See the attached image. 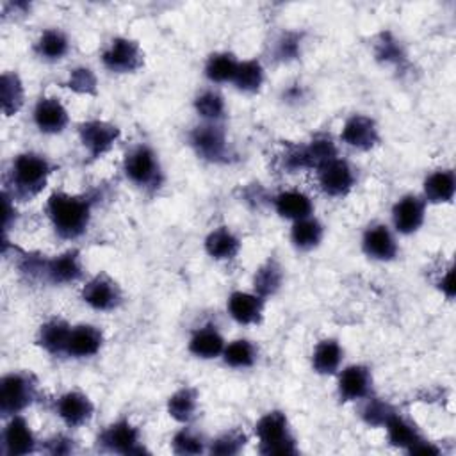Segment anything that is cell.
Returning <instances> with one entry per match:
<instances>
[{
  "mask_svg": "<svg viewBox=\"0 0 456 456\" xmlns=\"http://www.w3.org/2000/svg\"><path fill=\"white\" fill-rule=\"evenodd\" d=\"M264 307H266V300L255 292L236 291L228 296V301H227L230 317L243 326L262 323Z\"/></svg>",
  "mask_w": 456,
  "mask_h": 456,
  "instance_id": "ffe728a7",
  "label": "cell"
},
{
  "mask_svg": "<svg viewBox=\"0 0 456 456\" xmlns=\"http://www.w3.org/2000/svg\"><path fill=\"white\" fill-rule=\"evenodd\" d=\"M387 429V438H388V444L392 447H397V449H403V451H410L419 440L424 438V435L420 433L419 426L415 422H412L408 417L401 415L399 412H396L388 420L387 424L383 426Z\"/></svg>",
  "mask_w": 456,
  "mask_h": 456,
  "instance_id": "d4e9b609",
  "label": "cell"
},
{
  "mask_svg": "<svg viewBox=\"0 0 456 456\" xmlns=\"http://www.w3.org/2000/svg\"><path fill=\"white\" fill-rule=\"evenodd\" d=\"M337 374V392L340 401H362L372 394V374L367 365L353 364Z\"/></svg>",
  "mask_w": 456,
  "mask_h": 456,
  "instance_id": "9a60e30c",
  "label": "cell"
},
{
  "mask_svg": "<svg viewBox=\"0 0 456 456\" xmlns=\"http://www.w3.org/2000/svg\"><path fill=\"white\" fill-rule=\"evenodd\" d=\"M207 444L205 438L196 433L193 428H182L173 435L172 440V449L175 454L180 456H195V454H202L207 451Z\"/></svg>",
  "mask_w": 456,
  "mask_h": 456,
  "instance_id": "ab89813d",
  "label": "cell"
},
{
  "mask_svg": "<svg viewBox=\"0 0 456 456\" xmlns=\"http://www.w3.org/2000/svg\"><path fill=\"white\" fill-rule=\"evenodd\" d=\"M70 333H72L70 323L67 319L56 316L40 326L38 335H36V344L42 349H45L47 353H51L54 356H61V355H67Z\"/></svg>",
  "mask_w": 456,
  "mask_h": 456,
  "instance_id": "7402d4cb",
  "label": "cell"
},
{
  "mask_svg": "<svg viewBox=\"0 0 456 456\" xmlns=\"http://www.w3.org/2000/svg\"><path fill=\"white\" fill-rule=\"evenodd\" d=\"M97 202V191L83 195H68L65 191H56L47 200L45 211L54 232L61 239L76 241L86 234Z\"/></svg>",
  "mask_w": 456,
  "mask_h": 456,
  "instance_id": "6da1fadb",
  "label": "cell"
},
{
  "mask_svg": "<svg viewBox=\"0 0 456 456\" xmlns=\"http://www.w3.org/2000/svg\"><path fill=\"white\" fill-rule=\"evenodd\" d=\"M456 193V175L452 170H436L424 180L426 204H451Z\"/></svg>",
  "mask_w": 456,
  "mask_h": 456,
  "instance_id": "484cf974",
  "label": "cell"
},
{
  "mask_svg": "<svg viewBox=\"0 0 456 456\" xmlns=\"http://www.w3.org/2000/svg\"><path fill=\"white\" fill-rule=\"evenodd\" d=\"M225 346H227L225 337L212 324L195 330L189 339L191 355H195L196 358H202V360H212V358L221 356Z\"/></svg>",
  "mask_w": 456,
  "mask_h": 456,
  "instance_id": "cb8c5ba5",
  "label": "cell"
},
{
  "mask_svg": "<svg viewBox=\"0 0 456 456\" xmlns=\"http://www.w3.org/2000/svg\"><path fill=\"white\" fill-rule=\"evenodd\" d=\"M410 454H429V456H436L440 454V447L435 442H429L428 438L419 440L410 451Z\"/></svg>",
  "mask_w": 456,
  "mask_h": 456,
  "instance_id": "c3c4849f",
  "label": "cell"
},
{
  "mask_svg": "<svg viewBox=\"0 0 456 456\" xmlns=\"http://www.w3.org/2000/svg\"><path fill=\"white\" fill-rule=\"evenodd\" d=\"M255 436L259 440V451L266 456H287L298 454L296 436L291 431L289 419L282 410H271L264 413L255 428Z\"/></svg>",
  "mask_w": 456,
  "mask_h": 456,
  "instance_id": "3957f363",
  "label": "cell"
},
{
  "mask_svg": "<svg viewBox=\"0 0 456 456\" xmlns=\"http://www.w3.org/2000/svg\"><path fill=\"white\" fill-rule=\"evenodd\" d=\"M198 390L193 387H182L168 399V413L180 424H189L198 412Z\"/></svg>",
  "mask_w": 456,
  "mask_h": 456,
  "instance_id": "d6a6232c",
  "label": "cell"
},
{
  "mask_svg": "<svg viewBox=\"0 0 456 456\" xmlns=\"http://www.w3.org/2000/svg\"><path fill=\"white\" fill-rule=\"evenodd\" d=\"M221 356H223V362L228 367L250 369V367H253L257 364L259 349H257V346L252 340L237 339V340H232L230 344L225 346Z\"/></svg>",
  "mask_w": 456,
  "mask_h": 456,
  "instance_id": "e575fe53",
  "label": "cell"
},
{
  "mask_svg": "<svg viewBox=\"0 0 456 456\" xmlns=\"http://www.w3.org/2000/svg\"><path fill=\"white\" fill-rule=\"evenodd\" d=\"M280 166L285 173H300L310 170L305 145H287L280 156Z\"/></svg>",
  "mask_w": 456,
  "mask_h": 456,
  "instance_id": "ee69618b",
  "label": "cell"
},
{
  "mask_svg": "<svg viewBox=\"0 0 456 456\" xmlns=\"http://www.w3.org/2000/svg\"><path fill=\"white\" fill-rule=\"evenodd\" d=\"M239 60L232 52H216L211 54L205 63V77L212 84L234 83V77L239 68Z\"/></svg>",
  "mask_w": 456,
  "mask_h": 456,
  "instance_id": "836d02e7",
  "label": "cell"
},
{
  "mask_svg": "<svg viewBox=\"0 0 456 456\" xmlns=\"http://www.w3.org/2000/svg\"><path fill=\"white\" fill-rule=\"evenodd\" d=\"M0 99H3L4 116H15L26 104V88L17 72H6L0 81Z\"/></svg>",
  "mask_w": 456,
  "mask_h": 456,
  "instance_id": "1f68e13d",
  "label": "cell"
},
{
  "mask_svg": "<svg viewBox=\"0 0 456 456\" xmlns=\"http://www.w3.org/2000/svg\"><path fill=\"white\" fill-rule=\"evenodd\" d=\"M284 285V268L276 259H268L253 275V292L268 300L280 292Z\"/></svg>",
  "mask_w": 456,
  "mask_h": 456,
  "instance_id": "f546056e",
  "label": "cell"
},
{
  "mask_svg": "<svg viewBox=\"0 0 456 456\" xmlns=\"http://www.w3.org/2000/svg\"><path fill=\"white\" fill-rule=\"evenodd\" d=\"M195 109L198 116L207 124H221L227 116V104L220 92L205 90L195 99Z\"/></svg>",
  "mask_w": 456,
  "mask_h": 456,
  "instance_id": "8d00e7d4",
  "label": "cell"
},
{
  "mask_svg": "<svg viewBox=\"0 0 456 456\" xmlns=\"http://www.w3.org/2000/svg\"><path fill=\"white\" fill-rule=\"evenodd\" d=\"M362 401L364 403L360 406V419L371 428H383L387 424V420L397 412L394 404H390L388 401L376 397L372 394Z\"/></svg>",
  "mask_w": 456,
  "mask_h": 456,
  "instance_id": "74e56055",
  "label": "cell"
},
{
  "mask_svg": "<svg viewBox=\"0 0 456 456\" xmlns=\"http://www.w3.org/2000/svg\"><path fill=\"white\" fill-rule=\"evenodd\" d=\"M84 276L81 252L72 248L52 259H47L44 280L52 285H70Z\"/></svg>",
  "mask_w": 456,
  "mask_h": 456,
  "instance_id": "5bb4252c",
  "label": "cell"
},
{
  "mask_svg": "<svg viewBox=\"0 0 456 456\" xmlns=\"http://www.w3.org/2000/svg\"><path fill=\"white\" fill-rule=\"evenodd\" d=\"M35 125L44 134H61L70 125V115L65 104L56 97H42L33 111Z\"/></svg>",
  "mask_w": 456,
  "mask_h": 456,
  "instance_id": "e0dca14e",
  "label": "cell"
},
{
  "mask_svg": "<svg viewBox=\"0 0 456 456\" xmlns=\"http://www.w3.org/2000/svg\"><path fill=\"white\" fill-rule=\"evenodd\" d=\"M38 449V438L26 417L13 415L3 431V451L8 456H26Z\"/></svg>",
  "mask_w": 456,
  "mask_h": 456,
  "instance_id": "7c38bea8",
  "label": "cell"
},
{
  "mask_svg": "<svg viewBox=\"0 0 456 456\" xmlns=\"http://www.w3.org/2000/svg\"><path fill=\"white\" fill-rule=\"evenodd\" d=\"M374 56L380 63L383 65H394V67H403L406 63V52L401 47V44L390 35L383 33L380 35L374 49Z\"/></svg>",
  "mask_w": 456,
  "mask_h": 456,
  "instance_id": "b9f144b4",
  "label": "cell"
},
{
  "mask_svg": "<svg viewBox=\"0 0 456 456\" xmlns=\"http://www.w3.org/2000/svg\"><path fill=\"white\" fill-rule=\"evenodd\" d=\"M273 205L280 218L291 220V221H298V220H303V218H308L314 214V204H312L310 196L298 189H289V191L278 193L273 198Z\"/></svg>",
  "mask_w": 456,
  "mask_h": 456,
  "instance_id": "603a6c76",
  "label": "cell"
},
{
  "mask_svg": "<svg viewBox=\"0 0 456 456\" xmlns=\"http://www.w3.org/2000/svg\"><path fill=\"white\" fill-rule=\"evenodd\" d=\"M241 246V239L228 227H218L205 237V252L214 260H234Z\"/></svg>",
  "mask_w": 456,
  "mask_h": 456,
  "instance_id": "4316f807",
  "label": "cell"
},
{
  "mask_svg": "<svg viewBox=\"0 0 456 456\" xmlns=\"http://www.w3.org/2000/svg\"><path fill=\"white\" fill-rule=\"evenodd\" d=\"M344 358V349L337 339H324L317 342L312 353V367L321 376L337 374Z\"/></svg>",
  "mask_w": 456,
  "mask_h": 456,
  "instance_id": "83f0119b",
  "label": "cell"
},
{
  "mask_svg": "<svg viewBox=\"0 0 456 456\" xmlns=\"http://www.w3.org/2000/svg\"><path fill=\"white\" fill-rule=\"evenodd\" d=\"M426 220V200L419 195H404L392 207V223L403 236L415 234Z\"/></svg>",
  "mask_w": 456,
  "mask_h": 456,
  "instance_id": "2e32d148",
  "label": "cell"
},
{
  "mask_svg": "<svg viewBox=\"0 0 456 456\" xmlns=\"http://www.w3.org/2000/svg\"><path fill=\"white\" fill-rule=\"evenodd\" d=\"M56 413L68 428H81L95 415L93 401L81 390H68L56 401Z\"/></svg>",
  "mask_w": 456,
  "mask_h": 456,
  "instance_id": "d6986e66",
  "label": "cell"
},
{
  "mask_svg": "<svg viewBox=\"0 0 456 456\" xmlns=\"http://www.w3.org/2000/svg\"><path fill=\"white\" fill-rule=\"evenodd\" d=\"M340 141L355 150L369 152L380 143L378 124L371 116L353 115L342 125Z\"/></svg>",
  "mask_w": 456,
  "mask_h": 456,
  "instance_id": "4fadbf2b",
  "label": "cell"
},
{
  "mask_svg": "<svg viewBox=\"0 0 456 456\" xmlns=\"http://www.w3.org/2000/svg\"><path fill=\"white\" fill-rule=\"evenodd\" d=\"M104 346V332L95 324L72 326V333L67 346V356L70 358H92Z\"/></svg>",
  "mask_w": 456,
  "mask_h": 456,
  "instance_id": "44dd1931",
  "label": "cell"
},
{
  "mask_svg": "<svg viewBox=\"0 0 456 456\" xmlns=\"http://www.w3.org/2000/svg\"><path fill=\"white\" fill-rule=\"evenodd\" d=\"M438 289L442 291V294L447 298V300H452L454 298V269L452 266H449L445 269V273L440 276V280L436 282Z\"/></svg>",
  "mask_w": 456,
  "mask_h": 456,
  "instance_id": "7dc6e473",
  "label": "cell"
},
{
  "mask_svg": "<svg viewBox=\"0 0 456 456\" xmlns=\"http://www.w3.org/2000/svg\"><path fill=\"white\" fill-rule=\"evenodd\" d=\"M248 444V435L241 429H230L221 433L218 438L209 442L207 451L211 454H220V456H234L239 454L244 445Z\"/></svg>",
  "mask_w": 456,
  "mask_h": 456,
  "instance_id": "60d3db41",
  "label": "cell"
},
{
  "mask_svg": "<svg viewBox=\"0 0 456 456\" xmlns=\"http://www.w3.org/2000/svg\"><path fill=\"white\" fill-rule=\"evenodd\" d=\"M323 237H324V227L314 216H308V218H303V220H298L292 223L291 243L300 252L316 250L321 244Z\"/></svg>",
  "mask_w": 456,
  "mask_h": 456,
  "instance_id": "f1b7e54d",
  "label": "cell"
},
{
  "mask_svg": "<svg viewBox=\"0 0 456 456\" xmlns=\"http://www.w3.org/2000/svg\"><path fill=\"white\" fill-rule=\"evenodd\" d=\"M63 86L77 95H86V97L99 95V79H97L95 72L88 67L74 68Z\"/></svg>",
  "mask_w": 456,
  "mask_h": 456,
  "instance_id": "7bdbcfd3",
  "label": "cell"
},
{
  "mask_svg": "<svg viewBox=\"0 0 456 456\" xmlns=\"http://www.w3.org/2000/svg\"><path fill=\"white\" fill-rule=\"evenodd\" d=\"M35 52L47 63H58L70 52V40L61 29H47L35 45Z\"/></svg>",
  "mask_w": 456,
  "mask_h": 456,
  "instance_id": "4dcf8cb0",
  "label": "cell"
},
{
  "mask_svg": "<svg viewBox=\"0 0 456 456\" xmlns=\"http://www.w3.org/2000/svg\"><path fill=\"white\" fill-rule=\"evenodd\" d=\"M40 392L38 378L29 371H15L0 380V412L4 419L28 410Z\"/></svg>",
  "mask_w": 456,
  "mask_h": 456,
  "instance_id": "5b68a950",
  "label": "cell"
},
{
  "mask_svg": "<svg viewBox=\"0 0 456 456\" xmlns=\"http://www.w3.org/2000/svg\"><path fill=\"white\" fill-rule=\"evenodd\" d=\"M266 74H264V67L260 65V61L257 60H248V61H241L237 74L234 77V86L237 92L241 93H259L262 84H264Z\"/></svg>",
  "mask_w": 456,
  "mask_h": 456,
  "instance_id": "d590c367",
  "label": "cell"
},
{
  "mask_svg": "<svg viewBox=\"0 0 456 456\" xmlns=\"http://www.w3.org/2000/svg\"><path fill=\"white\" fill-rule=\"evenodd\" d=\"M47 454H52V456H61V454H74L77 451V442L65 435V433H56L52 435L51 438L45 440L44 447H42Z\"/></svg>",
  "mask_w": 456,
  "mask_h": 456,
  "instance_id": "bcb514c9",
  "label": "cell"
},
{
  "mask_svg": "<svg viewBox=\"0 0 456 456\" xmlns=\"http://www.w3.org/2000/svg\"><path fill=\"white\" fill-rule=\"evenodd\" d=\"M307 148V156H308V163H310V170L317 172L323 164L333 161L335 157H339V150L337 145L333 141V138L330 134H317L312 138V141L308 145H305Z\"/></svg>",
  "mask_w": 456,
  "mask_h": 456,
  "instance_id": "f35d334b",
  "label": "cell"
},
{
  "mask_svg": "<svg viewBox=\"0 0 456 456\" xmlns=\"http://www.w3.org/2000/svg\"><path fill=\"white\" fill-rule=\"evenodd\" d=\"M125 177L145 193H157L164 184V172L156 150L145 143L132 147L124 159Z\"/></svg>",
  "mask_w": 456,
  "mask_h": 456,
  "instance_id": "277c9868",
  "label": "cell"
},
{
  "mask_svg": "<svg viewBox=\"0 0 456 456\" xmlns=\"http://www.w3.org/2000/svg\"><path fill=\"white\" fill-rule=\"evenodd\" d=\"M81 298L86 305L99 312H113L124 303V291L120 284L108 273H99L83 285Z\"/></svg>",
  "mask_w": 456,
  "mask_h": 456,
  "instance_id": "30bf717a",
  "label": "cell"
},
{
  "mask_svg": "<svg viewBox=\"0 0 456 456\" xmlns=\"http://www.w3.org/2000/svg\"><path fill=\"white\" fill-rule=\"evenodd\" d=\"M362 250L369 259L380 262H390L399 253L392 230L383 223H372L365 228L362 236Z\"/></svg>",
  "mask_w": 456,
  "mask_h": 456,
  "instance_id": "ac0fdd59",
  "label": "cell"
},
{
  "mask_svg": "<svg viewBox=\"0 0 456 456\" xmlns=\"http://www.w3.org/2000/svg\"><path fill=\"white\" fill-rule=\"evenodd\" d=\"M188 140L195 154L207 163L228 164L232 161V150L228 145L227 131L221 124L204 122L189 132Z\"/></svg>",
  "mask_w": 456,
  "mask_h": 456,
  "instance_id": "8992f818",
  "label": "cell"
},
{
  "mask_svg": "<svg viewBox=\"0 0 456 456\" xmlns=\"http://www.w3.org/2000/svg\"><path fill=\"white\" fill-rule=\"evenodd\" d=\"M300 49H301V35H298V33H284L276 40L275 56L280 61H292V60H298Z\"/></svg>",
  "mask_w": 456,
  "mask_h": 456,
  "instance_id": "f6af8a7d",
  "label": "cell"
},
{
  "mask_svg": "<svg viewBox=\"0 0 456 456\" xmlns=\"http://www.w3.org/2000/svg\"><path fill=\"white\" fill-rule=\"evenodd\" d=\"M100 449L116 452V454H148V449L143 444L141 431L127 417H122L111 422L97 438Z\"/></svg>",
  "mask_w": 456,
  "mask_h": 456,
  "instance_id": "52a82bcc",
  "label": "cell"
},
{
  "mask_svg": "<svg viewBox=\"0 0 456 456\" xmlns=\"http://www.w3.org/2000/svg\"><path fill=\"white\" fill-rule=\"evenodd\" d=\"M102 65L113 74H136L145 65V52L136 40L118 36L102 52Z\"/></svg>",
  "mask_w": 456,
  "mask_h": 456,
  "instance_id": "ba28073f",
  "label": "cell"
},
{
  "mask_svg": "<svg viewBox=\"0 0 456 456\" xmlns=\"http://www.w3.org/2000/svg\"><path fill=\"white\" fill-rule=\"evenodd\" d=\"M317 184L326 196L344 198L353 191L356 184V175L353 166L346 159L335 157L333 161L323 164L317 170Z\"/></svg>",
  "mask_w": 456,
  "mask_h": 456,
  "instance_id": "8fae6325",
  "label": "cell"
},
{
  "mask_svg": "<svg viewBox=\"0 0 456 456\" xmlns=\"http://www.w3.org/2000/svg\"><path fill=\"white\" fill-rule=\"evenodd\" d=\"M56 172V164L44 154L24 152L19 154L6 179V191L13 200L31 202L36 198L49 182V177Z\"/></svg>",
  "mask_w": 456,
  "mask_h": 456,
  "instance_id": "7a4b0ae2",
  "label": "cell"
},
{
  "mask_svg": "<svg viewBox=\"0 0 456 456\" xmlns=\"http://www.w3.org/2000/svg\"><path fill=\"white\" fill-rule=\"evenodd\" d=\"M77 132H79V141L92 161H97L106 154H109L122 136V131L116 125L104 120L83 122Z\"/></svg>",
  "mask_w": 456,
  "mask_h": 456,
  "instance_id": "9c48e42d",
  "label": "cell"
}]
</instances>
